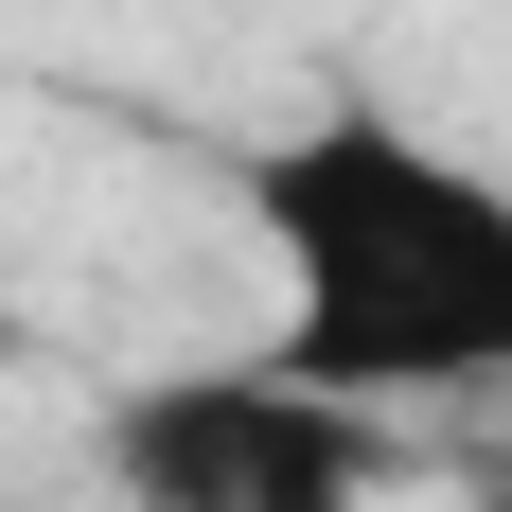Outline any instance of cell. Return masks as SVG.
Wrapping results in <instances>:
<instances>
[{
    "mask_svg": "<svg viewBox=\"0 0 512 512\" xmlns=\"http://www.w3.org/2000/svg\"><path fill=\"white\" fill-rule=\"evenodd\" d=\"M371 512H407V495H371Z\"/></svg>",
    "mask_w": 512,
    "mask_h": 512,
    "instance_id": "cell-3",
    "label": "cell"
},
{
    "mask_svg": "<svg viewBox=\"0 0 512 512\" xmlns=\"http://www.w3.org/2000/svg\"><path fill=\"white\" fill-rule=\"evenodd\" d=\"M230 195H248V248L283 283L265 354L301 389H336L371 424L512 389V177L495 159H460L442 124L336 89L283 142L230 159Z\"/></svg>",
    "mask_w": 512,
    "mask_h": 512,
    "instance_id": "cell-1",
    "label": "cell"
},
{
    "mask_svg": "<svg viewBox=\"0 0 512 512\" xmlns=\"http://www.w3.org/2000/svg\"><path fill=\"white\" fill-rule=\"evenodd\" d=\"M89 477H106V512H371L389 424L301 389L283 354H177L106 389Z\"/></svg>",
    "mask_w": 512,
    "mask_h": 512,
    "instance_id": "cell-2",
    "label": "cell"
}]
</instances>
